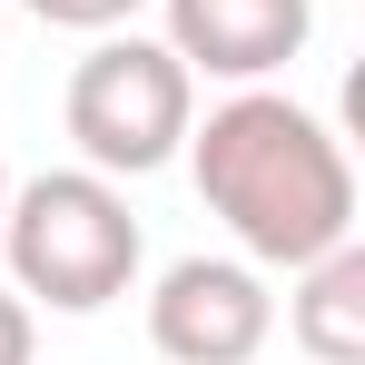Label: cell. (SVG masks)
Instances as JSON below:
<instances>
[{
  "instance_id": "cell-1",
  "label": "cell",
  "mask_w": 365,
  "mask_h": 365,
  "mask_svg": "<svg viewBox=\"0 0 365 365\" xmlns=\"http://www.w3.org/2000/svg\"><path fill=\"white\" fill-rule=\"evenodd\" d=\"M187 178L207 197V217L237 237L247 267H287L356 237V158L346 138L287 89H227L207 119H187Z\"/></svg>"
},
{
  "instance_id": "cell-3",
  "label": "cell",
  "mask_w": 365,
  "mask_h": 365,
  "mask_svg": "<svg viewBox=\"0 0 365 365\" xmlns=\"http://www.w3.org/2000/svg\"><path fill=\"white\" fill-rule=\"evenodd\" d=\"M60 119L79 138V168H99V178H148V168H168L187 148V119H197V79L187 60L158 40V30H99L89 40V60L69 69L60 89Z\"/></svg>"
},
{
  "instance_id": "cell-4",
  "label": "cell",
  "mask_w": 365,
  "mask_h": 365,
  "mask_svg": "<svg viewBox=\"0 0 365 365\" xmlns=\"http://www.w3.org/2000/svg\"><path fill=\"white\" fill-rule=\"evenodd\" d=\"M277 336V297L267 267L247 257H178L148 287V346L168 365H257Z\"/></svg>"
},
{
  "instance_id": "cell-7",
  "label": "cell",
  "mask_w": 365,
  "mask_h": 365,
  "mask_svg": "<svg viewBox=\"0 0 365 365\" xmlns=\"http://www.w3.org/2000/svg\"><path fill=\"white\" fill-rule=\"evenodd\" d=\"M40 30H79V40H99V30H128L148 0H20Z\"/></svg>"
},
{
  "instance_id": "cell-5",
  "label": "cell",
  "mask_w": 365,
  "mask_h": 365,
  "mask_svg": "<svg viewBox=\"0 0 365 365\" xmlns=\"http://www.w3.org/2000/svg\"><path fill=\"white\" fill-rule=\"evenodd\" d=\"M158 10H168L158 40L187 60V79H227V89L277 79L316 40V0H158Z\"/></svg>"
},
{
  "instance_id": "cell-10",
  "label": "cell",
  "mask_w": 365,
  "mask_h": 365,
  "mask_svg": "<svg viewBox=\"0 0 365 365\" xmlns=\"http://www.w3.org/2000/svg\"><path fill=\"white\" fill-rule=\"evenodd\" d=\"M0 20H10V0H0Z\"/></svg>"
},
{
  "instance_id": "cell-8",
  "label": "cell",
  "mask_w": 365,
  "mask_h": 365,
  "mask_svg": "<svg viewBox=\"0 0 365 365\" xmlns=\"http://www.w3.org/2000/svg\"><path fill=\"white\" fill-rule=\"evenodd\" d=\"M0 365H40V306L0 287Z\"/></svg>"
},
{
  "instance_id": "cell-9",
  "label": "cell",
  "mask_w": 365,
  "mask_h": 365,
  "mask_svg": "<svg viewBox=\"0 0 365 365\" xmlns=\"http://www.w3.org/2000/svg\"><path fill=\"white\" fill-rule=\"evenodd\" d=\"M0 207H10V168H0Z\"/></svg>"
},
{
  "instance_id": "cell-6",
  "label": "cell",
  "mask_w": 365,
  "mask_h": 365,
  "mask_svg": "<svg viewBox=\"0 0 365 365\" xmlns=\"http://www.w3.org/2000/svg\"><path fill=\"white\" fill-rule=\"evenodd\" d=\"M287 336L316 365H365V247H326L297 267V297H287Z\"/></svg>"
},
{
  "instance_id": "cell-2",
  "label": "cell",
  "mask_w": 365,
  "mask_h": 365,
  "mask_svg": "<svg viewBox=\"0 0 365 365\" xmlns=\"http://www.w3.org/2000/svg\"><path fill=\"white\" fill-rule=\"evenodd\" d=\"M0 257H10V287L50 316H109L148 267V237L128 217V187L99 168H40V178H10L0 207Z\"/></svg>"
}]
</instances>
